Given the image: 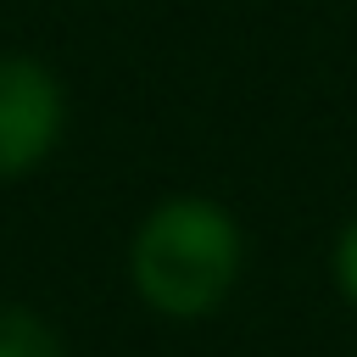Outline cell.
Instances as JSON below:
<instances>
[{
  "mask_svg": "<svg viewBox=\"0 0 357 357\" xmlns=\"http://www.w3.org/2000/svg\"><path fill=\"white\" fill-rule=\"evenodd\" d=\"M67 128L61 78L33 56H0V184L33 173Z\"/></svg>",
  "mask_w": 357,
  "mask_h": 357,
  "instance_id": "2",
  "label": "cell"
},
{
  "mask_svg": "<svg viewBox=\"0 0 357 357\" xmlns=\"http://www.w3.org/2000/svg\"><path fill=\"white\" fill-rule=\"evenodd\" d=\"M245 268V234L229 206L206 195H173L145 212L128 245V279L162 318H206L229 301Z\"/></svg>",
  "mask_w": 357,
  "mask_h": 357,
  "instance_id": "1",
  "label": "cell"
},
{
  "mask_svg": "<svg viewBox=\"0 0 357 357\" xmlns=\"http://www.w3.org/2000/svg\"><path fill=\"white\" fill-rule=\"evenodd\" d=\"M0 357H67V346L33 307L6 301L0 307Z\"/></svg>",
  "mask_w": 357,
  "mask_h": 357,
  "instance_id": "3",
  "label": "cell"
},
{
  "mask_svg": "<svg viewBox=\"0 0 357 357\" xmlns=\"http://www.w3.org/2000/svg\"><path fill=\"white\" fill-rule=\"evenodd\" d=\"M335 284L346 290V301L357 307V218L340 229V240H335Z\"/></svg>",
  "mask_w": 357,
  "mask_h": 357,
  "instance_id": "4",
  "label": "cell"
}]
</instances>
